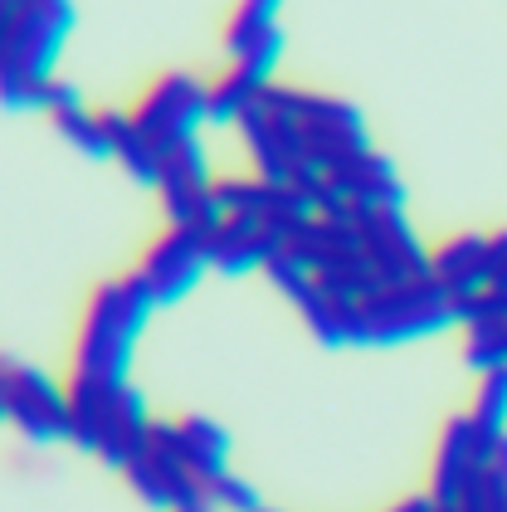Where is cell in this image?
<instances>
[{
  "label": "cell",
  "mask_w": 507,
  "mask_h": 512,
  "mask_svg": "<svg viewBox=\"0 0 507 512\" xmlns=\"http://www.w3.org/2000/svg\"><path fill=\"white\" fill-rule=\"evenodd\" d=\"M156 313L152 293L137 283V274L103 278L78 317L74 347H69V381L64 386H88V391H113L127 386L132 352L147 332V317Z\"/></svg>",
  "instance_id": "1"
},
{
  "label": "cell",
  "mask_w": 507,
  "mask_h": 512,
  "mask_svg": "<svg viewBox=\"0 0 507 512\" xmlns=\"http://www.w3.org/2000/svg\"><path fill=\"white\" fill-rule=\"evenodd\" d=\"M69 30L74 0H0V108L44 113Z\"/></svg>",
  "instance_id": "2"
},
{
  "label": "cell",
  "mask_w": 507,
  "mask_h": 512,
  "mask_svg": "<svg viewBox=\"0 0 507 512\" xmlns=\"http://www.w3.org/2000/svg\"><path fill=\"white\" fill-rule=\"evenodd\" d=\"M449 327H459V298L434 274L347 303V347H405Z\"/></svg>",
  "instance_id": "3"
},
{
  "label": "cell",
  "mask_w": 507,
  "mask_h": 512,
  "mask_svg": "<svg viewBox=\"0 0 507 512\" xmlns=\"http://www.w3.org/2000/svg\"><path fill=\"white\" fill-rule=\"evenodd\" d=\"M64 391H69V439L98 454L108 469L122 473L152 444V405L132 381L113 391H88V386H64Z\"/></svg>",
  "instance_id": "4"
},
{
  "label": "cell",
  "mask_w": 507,
  "mask_h": 512,
  "mask_svg": "<svg viewBox=\"0 0 507 512\" xmlns=\"http://www.w3.org/2000/svg\"><path fill=\"white\" fill-rule=\"evenodd\" d=\"M264 93H269L283 113H293L298 127L308 132V147H312V157H317V171H322V176H327L332 166H342L347 157L371 147L366 118H361V108H356L351 98L317 93V88H303V83H278V79H273Z\"/></svg>",
  "instance_id": "5"
},
{
  "label": "cell",
  "mask_w": 507,
  "mask_h": 512,
  "mask_svg": "<svg viewBox=\"0 0 507 512\" xmlns=\"http://www.w3.org/2000/svg\"><path fill=\"white\" fill-rule=\"evenodd\" d=\"M132 122L152 137L156 147H176V142H191L200 137V127L210 122V79H195L186 69H171V74H156L137 98H132Z\"/></svg>",
  "instance_id": "6"
},
{
  "label": "cell",
  "mask_w": 507,
  "mask_h": 512,
  "mask_svg": "<svg viewBox=\"0 0 507 512\" xmlns=\"http://www.w3.org/2000/svg\"><path fill=\"white\" fill-rule=\"evenodd\" d=\"M0 386H5V425H15L30 444L69 439V391L20 356H0Z\"/></svg>",
  "instance_id": "7"
},
{
  "label": "cell",
  "mask_w": 507,
  "mask_h": 512,
  "mask_svg": "<svg viewBox=\"0 0 507 512\" xmlns=\"http://www.w3.org/2000/svg\"><path fill=\"white\" fill-rule=\"evenodd\" d=\"M137 283L152 293L156 308H171L181 298H191L200 288V278L210 274V249H205V235L200 230H186V225H166L147 239V249L137 254Z\"/></svg>",
  "instance_id": "8"
},
{
  "label": "cell",
  "mask_w": 507,
  "mask_h": 512,
  "mask_svg": "<svg viewBox=\"0 0 507 512\" xmlns=\"http://www.w3.org/2000/svg\"><path fill=\"white\" fill-rule=\"evenodd\" d=\"M278 59H283V0H234L225 15V64L259 83H273Z\"/></svg>",
  "instance_id": "9"
},
{
  "label": "cell",
  "mask_w": 507,
  "mask_h": 512,
  "mask_svg": "<svg viewBox=\"0 0 507 512\" xmlns=\"http://www.w3.org/2000/svg\"><path fill=\"white\" fill-rule=\"evenodd\" d=\"M356 230H361V244H366L376 274L386 278V283H410V278L429 274V244L420 239V230L405 220L400 205L356 210Z\"/></svg>",
  "instance_id": "10"
},
{
  "label": "cell",
  "mask_w": 507,
  "mask_h": 512,
  "mask_svg": "<svg viewBox=\"0 0 507 512\" xmlns=\"http://www.w3.org/2000/svg\"><path fill=\"white\" fill-rule=\"evenodd\" d=\"M122 478H127V488L156 512H176V508H186V503H200V498H205V483H200L166 444H156V439L122 469Z\"/></svg>",
  "instance_id": "11"
},
{
  "label": "cell",
  "mask_w": 507,
  "mask_h": 512,
  "mask_svg": "<svg viewBox=\"0 0 507 512\" xmlns=\"http://www.w3.org/2000/svg\"><path fill=\"white\" fill-rule=\"evenodd\" d=\"M152 439L156 444H166L186 469L200 478V483H210V478H220V473H230V449L234 439L225 425H215L210 415H176V420H156L152 425Z\"/></svg>",
  "instance_id": "12"
},
{
  "label": "cell",
  "mask_w": 507,
  "mask_h": 512,
  "mask_svg": "<svg viewBox=\"0 0 507 512\" xmlns=\"http://www.w3.org/2000/svg\"><path fill=\"white\" fill-rule=\"evenodd\" d=\"M205 249H210V269L239 278V274L264 269L273 254L283 249V239L273 235L259 215H225V220L205 235Z\"/></svg>",
  "instance_id": "13"
},
{
  "label": "cell",
  "mask_w": 507,
  "mask_h": 512,
  "mask_svg": "<svg viewBox=\"0 0 507 512\" xmlns=\"http://www.w3.org/2000/svg\"><path fill=\"white\" fill-rule=\"evenodd\" d=\"M327 186L347 200V205H356V210L405 205V181H400L395 161L381 157L376 147H366V152L347 157L342 166H332V171H327Z\"/></svg>",
  "instance_id": "14"
},
{
  "label": "cell",
  "mask_w": 507,
  "mask_h": 512,
  "mask_svg": "<svg viewBox=\"0 0 507 512\" xmlns=\"http://www.w3.org/2000/svg\"><path fill=\"white\" fill-rule=\"evenodd\" d=\"M478 464H488V454H483V444H478V430H473V420L464 415H454L444 430H439V444H434V464H429V498L434 503H459V493H464L468 473L478 469Z\"/></svg>",
  "instance_id": "15"
},
{
  "label": "cell",
  "mask_w": 507,
  "mask_h": 512,
  "mask_svg": "<svg viewBox=\"0 0 507 512\" xmlns=\"http://www.w3.org/2000/svg\"><path fill=\"white\" fill-rule=\"evenodd\" d=\"M429 274L439 278L454 298H473L478 288H488V235H449L429 249Z\"/></svg>",
  "instance_id": "16"
},
{
  "label": "cell",
  "mask_w": 507,
  "mask_h": 512,
  "mask_svg": "<svg viewBox=\"0 0 507 512\" xmlns=\"http://www.w3.org/2000/svg\"><path fill=\"white\" fill-rule=\"evenodd\" d=\"M103 122H108V142H113V157L127 166L132 181L152 186L156 191V176H161V147L152 137L132 122V113H117V108H103Z\"/></svg>",
  "instance_id": "17"
},
{
  "label": "cell",
  "mask_w": 507,
  "mask_h": 512,
  "mask_svg": "<svg viewBox=\"0 0 507 512\" xmlns=\"http://www.w3.org/2000/svg\"><path fill=\"white\" fill-rule=\"evenodd\" d=\"M49 122H54V132H59L74 152H83V157H93V161H113V142H108L103 108H88V103L78 98V103H69V108L49 113Z\"/></svg>",
  "instance_id": "18"
},
{
  "label": "cell",
  "mask_w": 507,
  "mask_h": 512,
  "mask_svg": "<svg viewBox=\"0 0 507 512\" xmlns=\"http://www.w3.org/2000/svg\"><path fill=\"white\" fill-rule=\"evenodd\" d=\"M468 420H473V430H478L483 454L493 459L498 444L507 439V371H488V376L478 381V395H473Z\"/></svg>",
  "instance_id": "19"
},
{
  "label": "cell",
  "mask_w": 507,
  "mask_h": 512,
  "mask_svg": "<svg viewBox=\"0 0 507 512\" xmlns=\"http://www.w3.org/2000/svg\"><path fill=\"white\" fill-rule=\"evenodd\" d=\"M464 361L468 371L488 376L507 371V317H464Z\"/></svg>",
  "instance_id": "20"
},
{
  "label": "cell",
  "mask_w": 507,
  "mask_h": 512,
  "mask_svg": "<svg viewBox=\"0 0 507 512\" xmlns=\"http://www.w3.org/2000/svg\"><path fill=\"white\" fill-rule=\"evenodd\" d=\"M459 512H507V439L498 444V454L488 464L468 473L464 493H459Z\"/></svg>",
  "instance_id": "21"
},
{
  "label": "cell",
  "mask_w": 507,
  "mask_h": 512,
  "mask_svg": "<svg viewBox=\"0 0 507 512\" xmlns=\"http://www.w3.org/2000/svg\"><path fill=\"white\" fill-rule=\"evenodd\" d=\"M205 503H210L215 512H259V508H264L259 488H254L249 478H239L234 469L205 483Z\"/></svg>",
  "instance_id": "22"
},
{
  "label": "cell",
  "mask_w": 507,
  "mask_h": 512,
  "mask_svg": "<svg viewBox=\"0 0 507 512\" xmlns=\"http://www.w3.org/2000/svg\"><path fill=\"white\" fill-rule=\"evenodd\" d=\"M176 512H215V508H210V503L200 498V503H186V508H176Z\"/></svg>",
  "instance_id": "23"
},
{
  "label": "cell",
  "mask_w": 507,
  "mask_h": 512,
  "mask_svg": "<svg viewBox=\"0 0 507 512\" xmlns=\"http://www.w3.org/2000/svg\"><path fill=\"white\" fill-rule=\"evenodd\" d=\"M0 425H5V386H0Z\"/></svg>",
  "instance_id": "24"
},
{
  "label": "cell",
  "mask_w": 507,
  "mask_h": 512,
  "mask_svg": "<svg viewBox=\"0 0 507 512\" xmlns=\"http://www.w3.org/2000/svg\"><path fill=\"white\" fill-rule=\"evenodd\" d=\"M488 288H507V274H503V278H498V283H488Z\"/></svg>",
  "instance_id": "25"
},
{
  "label": "cell",
  "mask_w": 507,
  "mask_h": 512,
  "mask_svg": "<svg viewBox=\"0 0 507 512\" xmlns=\"http://www.w3.org/2000/svg\"><path fill=\"white\" fill-rule=\"evenodd\" d=\"M259 512H278V508H269V503H264V508H259Z\"/></svg>",
  "instance_id": "26"
}]
</instances>
